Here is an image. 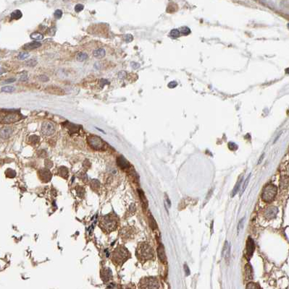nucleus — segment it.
Returning <instances> with one entry per match:
<instances>
[{"label": "nucleus", "mask_w": 289, "mask_h": 289, "mask_svg": "<svg viewBox=\"0 0 289 289\" xmlns=\"http://www.w3.org/2000/svg\"><path fill=\"white\" fill-rule=\"evenodd\" d=\"M118 218L114 213L104 215L99 221V227L105 233H109L117 229L118 226Z\"/></svg>", "instance_id": "f257e3e1"}, {"label": "nucleus", "mask_w": 289, "mask_h": 289, "mask_svg": "<svg viewBox=\"0 0 289 289\" xmlns=\"http://www.w3.org/2000/svg\"><path fill=\"white\" fill-rule=\"evenodd\" d=\"M111 260L116 266H122L130 257V254L127 248L120 245L112 251Z\"/></svg>", "instance_id": "f03ea898"}, {"label": "nucleus", "mask_w": 289, "mask_h": 289, "mask_svg": "<svg viewBox=\"0 0 289 289\" xmlns=\"http://www.w3.org/2000/svg\"><path fill=\"white\" fill-rule=\"evenodd\" d=\"M136 257L142 263L151 260L154 258V252L152 247L146 242L138 244L136 249Z\"/></svg>", "instance_id": "7ed1b4c3"}, {"label": "nucleus", "mask_w": 289, "mask_h": 289, "mask_svg": "<svg viewBox=\"0 0 289 289\" xmlns=\"http://www.w3.org/2000/svg\"><path fill=\"white\" fill-rule=\"evenodd\" d=\"M22 119V116L18 112L0 111V123H14Z\"/></svg>", "instance_id": "20e7f679"}, {"label": "nucleus", "mask_w": 289, "mask_h": 289, "mask_svg": "<svg viewBox=\"0 0 289 289\" xmlns=\"http://www.w3.org/2000/svg\"><path fill=\"white\" fill-rule=\"evenodd\" d=\"M159 283L154 277H146L142 278L138 283V289H158Z\"/></svg>", "instance_id": "39448f33"}, {"label": "nucleus", "mask_w": 289, "mask_h": 289, "mask_svg": "<svg viewBox=\"0 0 289 289\" xmlns=\"http://www.w3.org/2000/svg\"><path fill=\"white\" fill-rule=\"evenodd\" d=\"M277 190H278V189H277V187L275 185H267L263 189L262 195V200L264 202H266V203H270L275 198V195L277 194Z\"/></svg>", "instance_id": "423d86ee"}, {"label": "nucleus", "mask_w": 289, "mask_h": 289, "mask_svg": "<svg viewBox=\"0 0 289 289\" xmlns=\"http://www.w3.org/2000/svg\"><path fill=\"white\" fill-rule=\"evenodd\" d=\"M88 144L91 148H93L95 150H102L106 147V144L105 142L100 138L95 135H91L88 137L87 138Z\"/></svg>", "instance_id": "0eeeda50"}, {"label": "nucleus", "mask_w": 289, "mask_h": 289, "mask_svg": "<svg viewBox=\"0 0 289 289\" xmlns=\"http://www.w3.org/2000/svg\"><path fill=\"white\" fill-rule=\"evenodd\" d=\"M38 176L42 182L47 183L52 179V175L48 169H41L38 171Z\"/></svg>", "instance_id": "6e6552de"}, {"label": "nucleus", "mask_w": 289, "mask_h": 289, "mask_svg": "<svg viewBox=\"0 0 289 289\" xmlns=\"http://www.w3.org/2000/svg\"><path fill=\"white\" fill-rule=\"evenodd\" d=\"M41 132L45 136H50L55 132L54 125L49 122H45L42 124Z\"/></svg>", "instance_id": "1a4fd4ad"}, {"label": "nucleus", "mask_w": 289, "mask_h": 289, "mask_svg": "<svg viewBox=\"0 0 289 289\" xmlns=\"http://www.w3.org/2000/svg\"><path fill=\"white\" fill-rule=\"evenodd\" d=\"M101 278L104 282H108L112 278V270L109 267H105L101 270Z\"/></svg>", "instance_id": "9d476101"}, {"label": "nucleus", "mask_w": 289, "mask_h": 289, "mask_svg": "<svg viewBox=\"0 0 289 289\" xmlns=\"http://www.w3.org/2000/svg\"><path fill=\"white\" fill-rule=\"evenodd\" d=\"M278 212V208H276V207L275 206H270L265 210L264 215L265 216L266 218H267V219L269 220L272 219V218H274L275 216H276Z\"/></svg>", "instance_id": "9b49d317"}, {"label": "nucleus", "mask_w": 289, "mask_h": 289, "mask_svg": "<svg viewBox=\"0 0 289 289\" xmlns=\"http://www.w3.org/2000/svg\"><path fill=\"white\" fill-rule=\"evenodd\" d=\"M13 133V129L10 127H4L0 130V137L2 139H8Z\"/></svg>", "instance_id": "f8f14e48"}, {"label": "nucleus", "mask_w": 289, "mask_h": 289, "mask_svg": "<svg viewBox=\"0 0 289 289\" xmlns=\"http://www.w3.org/2000/svg\"><path fill=\"white\" fill-rule=\"evenodd\" d=\"M117 164L122 169H127L130 167V164L123 156H119L117 158Z\"/></svg>", "instance_id": "ddd939ff"}, {"label": "nucleus", "mask_w": 289, "mask_h": 289, "mask_svg": "<svg viewBox=\"0 0 289 289\" xmlns=\"http://www.w3.org/2000/svg\"><path fill=\"white\" fill-rule=\"evenodd\" d=\"M46 91H47L49 93L55 94V95H64L65 92L62 89L58 88V87H53V86H49L46 89Z\"/></svg>", "instance_id": "4468645a"}, {"label": "nucleus", "mask_w": 289, "mask_h": 289, "mask_svg": "<svg viewBox=\"0 0 289 289\" xmlns=\"http://www.w3.org/2000/svg\"><path fill=\"white\" fill-rule=\"evenodd\" d=\"M157 254H158V257H159V260H161V262H162V263H166L167 261L166 254H165V248H164L163 245L162 244H159V246L158 247Z\"/></svg>", "instance_id": "2eb2a0df"}, {"label": "nucleus", "mask_w": 289, "mask_h": 289, "mask_svg": "<svg viewBox=\"0 0 289 289\" xmlns=\"http://www.w3.org/2000/svg\"><path fill=\"white\" fill-rule=\"evenodd\" d=\"M254 241L250 237H249L247 241V244H246V251L249 257H251L254 251Z\"/></svg>", "instance_id": "dca6fc26"}, {"label": "nucleus", "mask_w": 289, "mask_h": 289, "mask_svg": "<svg viewBox=\"0 0 289 289\" xmlns=\"http://www.w3.org/2000/svg\"><path fill=\"white\" fill-rule=\"evenodd\" d=\"M41 46V43L37 41H33L31 43H28L24 46L23 49L25 50H33V49H37Z\"/></svg>", "instance_id": "f3484780"}, {"label": "nucleus", "mask_w": 289, "mask_h": 289, "mask_svg": "<svg viewBox=\"0 0 289 289\" xmlns=\"http://www.w3.org/2000/svg\"><path fill=\"white\" fill-rule=\"evenodd\" d=\"M132 234H133V231L130 228H124L121 231V236L124 239H129V238L132 237Z\"/></svg>", "instance_id": "a211bd4d"}, {"label": "nucleus", "mask_w": 289, "mask_h": 289, "mask_svg": "<svg viewBox=\"0 0 289 289\" xmlns=\"http://www.w3.org/2000/svg\"><path fill=\"white\" fill-rule=\"evenodd\" d=\"M58 174L60 175L61 177L67 179V178H68V174H69L68 170H67V168L65 167V166H61L58 170Z\"/></svg>", "instance_id": "6ab92c4d"}, {"label": "nucleus", "mask_w": 289, "mask_h": 289, "mask_svg": "<svg viewBox=\"0 0 289 289\" xmlns=\"http://www.w3.org/2000/svg\"><path fill=\"white\" fill-rule=\"evenodd\" d=\"M106 52H105V49H98L93 52V55L94 57L98 58V59H101V58L105 57Z\"/></svg>", "instance_id": "aec40b11"}, {"label": "nucleus", "mask_w": 289, "mask_h": 289, "mask_svg": "<svg viewBox=\"0 0 289 289\" xmlns=\"http://www.w3.org/2000/svg\"><path fill=\"white\" fill-rule=\"evenodd\" d=\"M66 124H67L66 127L68 129V130L71 133L78 132V131L79 130V127H78V126L77 125H75V124L70 123V122H66Z\"/></svg>", "instance_id": "412c9836"}, {"label": "nucleus", "mask_w": 289, "mask_h": 289, "mask_svg": "<svg viewBox=\"0 0 289 289\" xmlns=\"http://www.w3.org/2000/svg\"><path fill=\"white\" fill-rule=\"evenodd\" d=\"M229 254H230V246L228 244V242H225V246H224L223 249H222V256L224 257V256H226V257H229Z\"/></svg>", "instance_id": "4be33fe9"}, {"label": "nucleus", "mask_w": 289, "mask_h": 289, "mask_svg": "<svg viewBox=\"0 0 289 289\" xmlns=\"http://www.w3.org/2000/svg\"><path fill=\"white\" fill-rule=\"evenodd\" d=\"M22 13H21L20 10H15V11H13V13H11V18L15 19V20H18V19L22 17Z\"/></svg>", "instance_id": "5701e85b"}, {"label": "nucleus", "mask_w": 289, "mask_h": 289, "mask_svg": "<svg viewBox=\"0 0 289 289\" xmlns=\"http://www.w3.org/2000/svg\"><path fill=\"white\" fill-rule=\"evenodd\" d=\"M245 272H246V277L247 279H251L252 278V269L249 264H247L245 267Z\"/></svg>", "instance_id": "b1692460"}, {"label": "nucleus", "mask_w": 289, "mask_h": 289, "mask_svg": "<svg viewBox=\"0 0 289 289\" xmlns=\"http://www.w3.org/2000/svg\"><path fill=\"white\" fill-rule=\"evenodd\" d=\"M90 186H91V188L94 191L97 192L98 189L100 187V183L98 180H93L91 181V184H90Z\"/></svg>", "instance_id": "393cba45"}, {"label": "nucleus", "mask_w": 289, "mask_h": 289, "mask_svg": "<svg viewBox=\"0 0 289 289\" xmlns=\"http://www.w3.org/2000/svg\"><path fill=\"white\" fill-rule=\"evenodd\" d=\"M288 186V176H284L281 179V189H285L287 188Z\"/></svg>", "instance_id": "a878e982"}, {"label": "nucleus", "mask_w": 289, "mask_h": 289, "mask_svg": "<svg viewBox=\"0 0 289 289\" xmlns=\"http://www.w3.org/2000/svg\"><path fill=\"white\" fill-rule=\"evenodd\" d=\"M88 58V54L86 53H83V52H81V53L78 54L76 56V59L79 62H83L84 60L87 59Z\"/></svg>", "instance_id": "bb28decb"}, {"label": "nucleus", "mask_w": 289, "mask_h": 289, "mask_svg": "<svg viewBox=\"0 0 289 289\" xmlns=\"http://www.w3.org/2000/svg\"><path fill=\"white\" fill-rule=\"evenodd\" d=\"M31 38L34 40H36V41H40L43 38V36L41 33L38 32H35L31 33Z\"/></svg>", "instance_id": "cd10ccee"}, {"label": "nucleus", "mask_w": 289, "mask_h": 289, "mask_svg": "<svg viewBox=\"0 0 289 289\" xmlns=\"http://www.w3.org/2000/svg\"><path fill=\"white\" fill-rule=\"evenodd\" d=\"M39 137L36 135H32L29 137V142L31 143V144L32 145H35L37 144V143L39 142Z\"/></svg>", "instance_id": "c85d7f7f"}, {"label": "nucleus", "mask_w": 289, "mask_h": 289, "mask_svg": "<svg viewBox=\"0 0 289 289\" xmlns=\"http://www.w3.org/2000/svg\"><path fill=\"white\" fill-rule=\"evenodd\" d=\"M138 194H139L140 197H141V200H142L144 205H145L146 207H147V205H148V202H147V199H146V197H145V195H144V192H143L141 191V189H138Z\"/></svg>", "instance_id": "c756f323"}, {"label": "nucleus", "mask_w": 289, "mask_h": 289, "mask_svg": "<svg viewBox=\"0 0 289 289\" xmlns=\"http://www.w3.org/2000/svg\"><path fill=\"white\" fill-rule=\"evenodd\" d=\"M241 182H242V179H241V180H239L238 182H237V184H236V185L235 186L234 189H233V193H232V195H231L232 197H234V196L236 194V193L238 192L239 188H240V186H241Z\"/></svg>", "instance_id": "7c9ffc66"}, {"label": "nucleus", "mask_w": 289, "mask_h": 289, "mask_svg": "<svg viewBox=\"0 0 289 289\" xmlns=\"http://www.w3.org/2000/svg\"><path fill=\"white\" fill-rule=\"evenodd\" d=\"M37 64V60L36 59H29L28 61H27L25 62V65L28 66V67H34Z\"/></svg>", "instance_id": "2f4dec72"}, {"label": "nucleus", "mask_w": 289, "mask_h": 289, "mask_svg": "<svg viewBox=\"0 0 289 289\" xmlns=\"http://www.w3.org/2000/svg\"><path fill=\"white\" fill-rule=\"evenodd\" d=\"M1 91L2 92H5V93H11L15 91V88L13 86H5L1 88Z\"/></svg>", "instance_id": "473e14b6"}, {"label": "nucleus", "mask_w": 289, "mask_h": 289, "mask_svg": "<svg viewBox=\"0 0 289 289\" xmlns=\"http://www.w3.org/2000/svg\"><path fill=\"white\" fill-rule=\"evenodd\" d=\"M28 56H29V54L27 53V52H21V53L19 54L18 56V59L19 60H24L27 57H28Z\"/></svg>", "instance_id": "72a5a7b5"}, {"label": "nucleus", "mask_w": 289, "mask_h": 289, "mask_svg": "<svg viewBox=\"0 0 289 289\" xmlns=\"http://www.w3.org/2000/svg\"><path fill=\"white\" fill-rule=\"evenodd\" d=\"M6 174H7V176H8V177L13 178V177H15V176L16 173H15V171L12 170V169H8V170H7V171H6Z\"/></svg>", "instance_id": "f704fd0d"}, {"label": "nucleus", "mask_w": 289, "mask_h": 289, "mask_svg": "<svg viewBox=\"0 0 289 289\" xmlns=\"http://www.w3.org/2000/svg\"><path fill=\"white\" fill-rule=\"evenodd\" d=\"M249 179H250V175H249V176L247 177V179L245 180L244 183H243V187H242L241 192V194H242V193H243V192L245 191V189H246V187H247V185H248V183H249Z\"/></svg>", "instance_id": "c9c22d12"}, {"label": "nucleus", "mask_w": 289, "mask_h": 289, "mask_svg": "<svg viewBox=\"0 0 289 289\" xmlns=\"http://www.w3.org/2000/svg\"><path fill=\"white\" fill-rule=\"evenodd\" d=\"M246 289H260L259 286L257 284L254 283H249L246 286Z\"/></svg>", "instance_id": "e433bc0d"}, {"label": "nucleus", "mask_w": 289, "mask_h": 289, "mask_svg": "<svg viewBox=\"0 0 289 289\" xmlns=\"http://www.w3.org/2000/svg\"><path fill=\"white\" fill-rule=\"evenodd\" d=\"M83 8H84V7L83 4H78L76 6V7H75V11H76V13H79V12L82 11V10H83Z\"/></svg>", "instance_id": "4c0bfd02"}, {"label": "nucleus", "mask_w": 289, "mask_h": 289, "mask_svg": "<svg viewBox=\"0 0 289 289\" xmlns=\"http://www.w3.org/2000/svg\"><path fill=\"white\" fill-rule=\"evenodd\" d=\"M151 216H150V219H151V221H150V224H151V226L152 228L153 229H154V228H156V227H157V225H156V222H155V220L154 219V218L152 217V215H150Z\"/></svg>", "instance_id": "58836bf2"}, {"label": "nucleus", "mask_w": 289, "mask_h": 289, "mask_svg": "<svg viewBox=\"0 0 289 289\" xmlns=\"http://www.w3.org/2000/svg\"><path fill=\"white\" fill-rule=\"evenodd\" d=\"M62 15V12L60 10H57L55 12V17H56L57 19H60V17Z\"/></svg>", "instance_id": "ea45409f"}, {"label": "nucleus", "mask_w": 289, "mask_h": 289, "mask_svg": "<svg viewBox=\"0 0 289 289\" xmlns=\"http://www.w3.org/2000/svg\"><path fill=\"white\" fill-rule=\"evenodd\" d=\"M38 79L41 82H47L48 80H49V77L46 75H43L39 76Z\"/></svg>", "instance_id": "a19ab883"}, {"label": "nucleus", "mask_w": 289, "mask_h": 289, "mask_svg": "<svg viewBox=\"0 0 289 289\" xmlns=\"http://www.w3.org/2000/svg\"><path fill=\"white\" fill-rule=\"evenodd\" d=\"M45 166L47 169H49V168H52V166H53V164H52V161L49 159L45 160Z\"/></svg>", "instance_id": "79ce46f5"}, {"label": "nucleus", "mask_w": 289, "mask_h": 289, "mask_svg": "<svg viewBox=\"0 0 289 289\" xmlns=\"http://www.w3.org/2000/svg\"><path fill=\"white\" fill-rule=\"evenodd\" d=\"M120 289H135V286L132 284H128V285H124L121 287Z\"/></svg>", "instance_id": "37998d69"}, {"label": "nucleus", "mask_w": 289, "mask_h": 289, "mask_svg": "<svg viewBox=\"0 0 289 289\" xmlns=\"http://www.w3.org/2000/svg\"><path fill=\"white\" fill-rule=\"evenodd\" d=\"M107 84H109V82H108L107 80L102 79V80H99V85H100V87H102V88H103L105 85H107Z\"/></svg>", "instance_id": "c03bdc74"}, {"label": "nucleus", "mask_w": 289, "mask_h": 289, "mask_svg": "<svg viewBox=\"0 0 289 289\" xmlns=\"http://www.w3.org/2000/svg\"><path fill=\"white\" fill-rule=\"evenodd\" d=\"M243 221H244V218H242L240 221V222H239L238 225V232L240 231L242 228L243 227Z\"/></svg>", "instance_id": "a18cd8bd"}, {"label": "nucleus", "mask_w": 289, "mask_h": 289, "mask_svg": "<svg viewBox=\"0 0 289 289\" xmlns=\"http://www.w3.org/2000/svg\"><path fill=\"white\" fill-rule=\"evenodd\" d=\"M15 81V78H10L8 79V80H5V81L4 82V83H12Z\"/></svg>", "instance_id": "49530a36"}, {"label": "nucleus", "mask_w": 289, "mask_h": 289, "mask_svg": "<svg viewBox=\"0 0 289 289\" xmlns=\"http://www.w3.org/2000/svg\"><path fill=\"white\" fill-rule=\"evenodd\" d=\"M184 270H185V272H186V275H189V274H190V270H189V267H188L186 265H184Z\"/></svg>", "instance_id": "de8ad7c7"}, {"label": "nucleus", "mask_w": 289, "mask_h": 289, "mask_svg": "<svg viewBox=\"0 0 289 289\" xmlns=\"http://www.w3.org/2000/svg\"><path fill=\"white\" fill-rule=\"evenodd\" d=\"M126 39L128 42L131 41L132 39H133V37H132V36H130V35H127L126 37Z\"/></svg>", "instance_id": "09e8293b"}, {"label": "nucleus", "mask_w": 289, "mask_h": 289, "mask_svg": "<svg viewBox=\"0 0 289 289\" xmlns=\"http://www.w3.org/2000/svg\"><path fill=\"white\" fill-rule=\"evenodd\" d=\"M27 75L26 74H25V75H22V77H20V80H22V81H25L26 80V79H27Z\"/></svg>", "instance_id": "8fccbe9b"}, {"label": "nucleus", "mask_w": 289, "mask_h": 289, "mask_svg": "<svg viewBox=\"0 0 289 289\" xmlns=\"http://www.w3.org/2000/svg\"><path fill=\"white\" fill-rule=\"evenodd\" d=\"M132 66H133V67H134V68H135V67H139V65H138V64H135V63H133V64H132Z\"/></svg>", "instance_id": "3c124183"}, {"label": "nucleus", "mask_w": 289, "mask_h": 289, "mask_svg": "<svg viewBox=\"0 0 289 289\" xmlns=\"http://www.w3.org/2000/svg\"><path fill=\"white\" fill-rule=\"evenodd\" d=\"M4 72H5V71H4V70H0V75H2Z\"/></svg>", "instance_id": "603ef678"}]
</instances>
